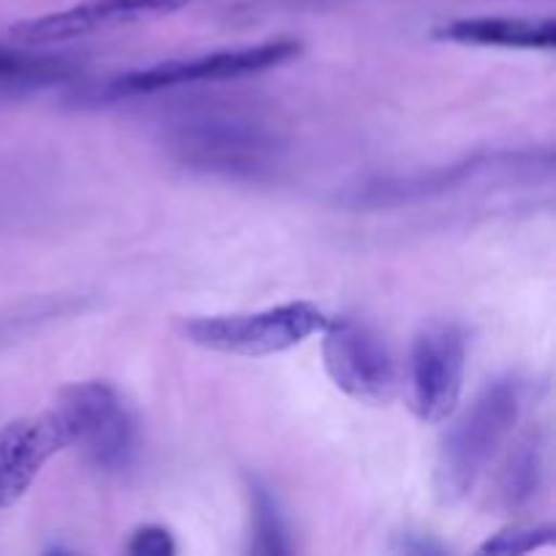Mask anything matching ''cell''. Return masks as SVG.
I'll return each mask as SVG.
<instances>
[{
	"mask_svg": "<svg viewBox=\"0 0 556 556\" xmlns=\"http://www.w3.org/2000/svg\"><path fill=\"white\" fill-rule=\"evenodd\" d=\"M525 410V383L516 375L489 380L448 427L438 454L434 483L443 503H459L486 476Z\"/></svg>",
	"mask_w": 556,
	"mask_h": 556,
	"instance_id": "6da1fadb",
	"label": "cell"
},
{
	"mask_svg": "<svg viewBox=\"0 0 556 556\" xmlns=\"http://www.w3.org/2000/svg\"><path fill=\"white\" fill-rule=\"evenodd\" d=\"M326 315L313 302H288L258 313L201 315L185 320L182 337L195 348L226 356H277L302 345L326 326Z\"/></svg>",
	"mask_w": 556,
	"mask_h": 556,
	"instance_id": "7a4b0ae2",
	"label": "cell"
},
{
	"mask_svg": "<svg viewBox=\"0 0 556 556\" xmlns=\"http://www.w3.org/2000/svg\"><path fill=\"white\" fill-rule=\"evenodd\" d=\"M172 147L188 166L228 177H258L280 155V141L271 130L255 119L228 114L182 119L174 128Z\"/></svg>",
	"mask_w": 556,
	"mask_h": 556,
	"instance_id": "3957f363",
	"label": "cell"
},
{
	"mask_svg": "<svg viewBox=\"0 0 556 556\" xmlns=\"http://www.w3.org/2000/svg\"><path fill=\"white\" fill-rule=\"evenodd\" d=\"M299 52H302V43L299 41H266L253 43V47L220 49V52L199 54V58L166 60V63L150 65V68L114 76L103 92L109 98H128L195 85V81L239 79V76L261 74V71L291 63L293 58H299Z\"/></svg>",
	"mask_w": 556,
	"mask_h": 556,
	"instance_id": "277c9868",
	"label": "cell"
},
{
	"mask_svg": "<svg viewBox=\"0 0 556 556\" xmlns=\"http://www.w3.org/2000/svg\"><path fill=\"white\" fill-rule=\"evenodd\" d=\"M324 367L331 383L364 405H389L400 391L394 356L383 337L364 320L342 315L326 320Z\"/></svg>",
	"mask_w": 556,
	"mask_h": 556,
	"instance_id": "5b68a950",
	"label": "cell"
},
{
	"mask_svg": "<svg viewBox=\"0 0 556 556\" xmlns=\"http://www.w3.org/2000/svg\"><path fill=\"white\" fill-rule=\"evenodd\" d=\"M54 405L68 418L74 445L98 470L117 472L136 456V421L117 389L103 380H81L60 389Z\"/></svg>",
	"mask_w": 556,
	"mask_h": 556,
	"instance_id": "8992f818",
	"label": "cell"
},
{
	"mask_svg": "<svg viewBox=\"0 0 556 556\" xmlns=\"http://www.w3.org/2000/svg\"><path fill=\"white\" fill-rule=\"evenodd\" d=\"M467 340L456 324H432L416 337L407 362V402L424 424H443L465 391Z\"/></svg>",
	"mask_w": 556,
	"mask_h": 556,
	"instance_id": "52a82bcc",
	"label": "cell"
},
{
	"mask_svg": "<svg viewBox=\"0 0 556 556\" xmlns=\"http://www.w3.org/2000/svg\"><path fill=\"white\" fill-rule=\"evenodd\" d=\"M188 3L193 0H81L68 9L16 22L9 33L14 41L25 47H52V43L74 41V38L134 25L152 16L174 14Z\"/></svg>",
	"mask_w": 556,
	"mask_h": 556,
	"instance_id": "ba28073f",
	"label": "cell"
},
{
	"mask_svg": "<svg viewBox=\"0 0 556 556\" xmlns=\"http://www.w3.org/2000/svg\"><path fill=\"white\" fill-rule=\"evenodd\" d=\"M71 445L74 432L58 405L0 429V510L25 497L47 462Z\"/></svg>",
	"mask_w": 556,
	"mask_h": 556,
	"instance_id": "9c48e42d",
	"label": "cell"
},
{
	"mask_svg": "<svg viewBox=\"0 0 556 556\" xmlns=\"http://www.w3.org/2000/svg\"><path fill=\"white\" fill-rule=\"evenodd\" d=\"M434 38L467 47L552 49L556 41L554 20H514V16H472L438 27Z\"/></svg>",
	"mask_w": 556,
	"mask_h": 556,
	"instance_id": "30bf717a",
	"label": "cell"
},
{
	"mask_svg": "<svg viewBox=\"0 0 556 556\" xmlns=\"http://www.w3.org/2000/svg\"><path fill=\"white\" fill-rule=\"evenodd\" d=\"M546 438L543 432H530L516 443L497 476V503L510 514L527 510L546 486Z\"/></svg>",
	"mask_w": 556,
	"mask_h": 556,
	"instance_id": "8fae6325",
	"label": "cell"
},
{
	"mask_svg": "<svg viewBox=\"0 0 556 556\" xmlns=\"http://www.w3.org/2000/svg\"><path fill=\"white\" fill-rule=\"evenodd\" d=\"M71 74H74V65L65 58L0 49V92H20L33 90V87H47L60 79H68Z\"/></svg>",
	"mask_w": 556,
	"mask_h": 556,
	"instance_id": "7c38bea8",
	"label": "cell"
},
{
	"mask_svg": "<svg viewBox=\"0 0 556 556\" xmlns=\"http://www.w3.org/2000/svg\"><path fill=\"white\" fill-rule=\"evenodd\" d=\"M250 510H253V541L250 552L261 556H277L291 552L286 525L275 497L261 481H250Z\"/></svg>",
	"mask_w": 556,
	"mask_h": 556,
	"instance_id": "4fadbf2b",
	"label": "cell"
},
{
	"mask_svg": "<svg viewBox=\"0 0 556 556\" xmlns=\"http://www.w3.org/2000/svg\"><path fill=\"white\" fill-rule=\"evenodd\" d=\"M556 530L552 525L543 527H508V530L497 532V535L489 538L478 554H492V556H519L538 552V548L554 543Z\"/></svg>",
	"mask_w": 556,
	"mask_h": 556,
	"instance_id": "5bb4252c",
	"label": "cell"
},
{
	"mask_svg": "<svg viewBox=\"0 0 556 556\" xmlns=\"http://www.w3.org/2000/svg\"><path fill=\"white\" fill-rule=\"evenodd\" d=\"M125 552L130 556H172L177 552V543H174L172 532H168L166 527L147 525L139 527V530L130 535Z\"/></svg>",
	"mask_w": 556,
	"mask_h": 556,
	"instance_id": "9a60e30c",
	"label": "cell"
},
{
	"mask_svg": "<svg viewBox=\"0 0 556 556\" xmlns=\"http://www.w3.org/2000/svg\"><path fill=\"white\" fill-rule=\"evenodd\" d=\"M400 552H405V554H440L443 548L434 546V543H429V541H416V535H407L405 541H402Z\"/></svg>",
	"mask_w": 556,
	"mask_h": 556,
	"instance_id": "2e32d148",
	"label": "cell"
}]
</instances>
